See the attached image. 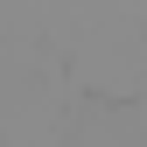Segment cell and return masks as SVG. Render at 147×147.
<instances>
[]
</instances>
